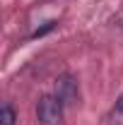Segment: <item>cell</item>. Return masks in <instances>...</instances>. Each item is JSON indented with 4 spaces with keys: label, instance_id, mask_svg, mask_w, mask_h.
I'll use <instances>...</instances> for the list:
<instances>
[{
    "label": "cell",
    "instance_id": "6da1fadb",
    "mask_svg": "<svg viewBox=\"0 0 123 125\" xmlns=\"http://www.w3.org/2000/svg\"><path fill=\"white\" fill-rule=\"evenodd\" d=\"M36 115L44 125H56L63 115V101L58 96H41L36 106Z\"/></svg>",
    "mask_w": 123,
    "mask_h": 125
},
{
    "label": "cell",
    "instance_id": "7a4b0ae2",
    "mask_svg": "<svg viewBox=\"0 0 123 125\" xmlns=\"http://www.w3.org/2000/svg\"><path fill=\"white\" fill-rule=\"evenodd\" d=\"M56 96L63 104H77V79L73 75H61L56 79Z\"/></svg>",
    "mask_w": 123,
    "mask_h": 125
},
{
    "label": "cell",
    "instance_id": "277c9868",
    "mask_svg": "<svg viewBox=\"0 0 123 125\" xmlns=\"http://www.w3.org/2000/svg\"><path fill=\"white\" fill-rule=\"evenodd\" d=\"M111 118H113V120H118V123H123V94L118 96L116 106H113V111H111Z\"/></svg>",
    "mask_w": 123,
    "mask_h": 125
},
{
    "label": "cell",
    "instance_id": "3957f363",
    "mask_svg": "<svg viewBox=\"0 0 123 125\" xmlns=\"http://www.w3.org/2000/svg\"><path fill=\"white\" fill-rule=\"evenodd\" d=\"M0 120H2V125H12V123H15V108H12L10 104L2 106V111H0Z\"/></svg>",
    "mask_w": 123,
    "mask_h": 125
}]
</instances>
